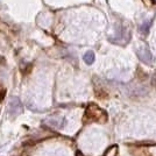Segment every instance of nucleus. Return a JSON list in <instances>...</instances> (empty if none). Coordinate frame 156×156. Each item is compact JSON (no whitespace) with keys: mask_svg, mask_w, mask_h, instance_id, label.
Returning <instances> with one entry per match:
<instances>
[{"mask_svg":"<svg viewBox=\"0 0 156 156\" xmlns=\"http://www.w3.org/2000/svg\"><path fill=\"white\" fill-rule=\"evenodd\" d=\"M137 56H139V58L141 59L142 62L147 63V64H151L153 61H154L153 55L150 54L149 49L146 48V47H144V48H141L140 50H137Z\"/></svg>","mask_w":156,"mask_h":156,"instance_id":"f257e3e1","label":"nucleus"},{"mask_svg":"<svg viewBox=\"0 0 156 156\" xmlns=\"http://www.w3.org/2000/svg\"><path fill=\"white\" fill-rule=\"evenodd\" d=\"M22 111V105L18 98H13L9 103V113L12 115H16Z\"/></svg>","mask_w":156,"mask_h":156,"instance_id":"f03ea898","label":"nucleus"},{"mask_svg":"<svg viewBox=\"0 0 156 156\" xmlns=\"http://www.w3.org/2000/svg\"><path fill=\"white\" fill-rule=\"evenodd\" d=\"M84 61L86 64H92L93 62H94V54L92 51H87L86 54L84 55Z\"/></svg>","mask_w":156,"mask_h":156,"instance_id":"7ed1b4c3","label":"nucleus"},{"mask_svg":"<svg viewBox=\"0 0 156 156\" xmlns=\"http://www.w3.org/2000/svg\"><path fill=\"white\" fill-rule=\"evenodd\" d=\"M149 27H150L149 21H144V22L142 23V26H141V28H140V30H141V33H148Z\"/></svg>","mask_w":156,"mask_h":156,"instance_id":"20e7f679","label":"nucleus"}]
</instances>
